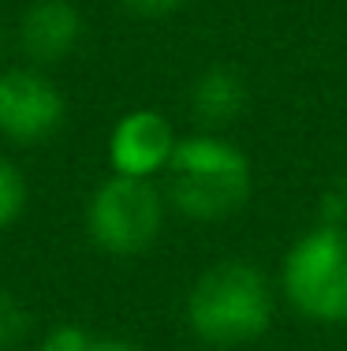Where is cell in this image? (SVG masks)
Masks as SVG:
<instances>
[{"instance_id": "11", "label": "cell", "mask_w": 347, "mask_h": 351, "mask_svg": "<svg viewBox=\"0 0 347 351\" xmlns=\"http://www.w3.org/2000/svg\"><path fill=\"white\" fill-rule=\"evenodd\" d=\"M30 332V314L8 288H0V351H15Z\"/></svg>"}, {"instance_id": "3", "label": "cell", "mask_w": 347, "mask_h": 351, "mask_svg": "<svg viewBox=\"0 0 347 351\" xmlns=\"http://www.w3.org/2000/svg\"><path fill=\"white\" fill-rule=\"evenodd\" d=\"M284 299L318 325L347 322V228L325 224L303 232L280 265Z\"/></svg>"}, {"instance_id": "14", "label": "cell", "mask_w": 347, "mask_h": 351, "mask_svg": "<svg viewBox=\"0 0 347 351\" xmlns=\"http://www.w3.org/2000/svg\"><path fill=\"white\" fill-rule=\"evenodd\" d=\"M0 45H4V30H0Z\"/></svg>"}, {"instance_id": "12", "label": "cell", "mask_w": 347, "mask_h": 351, "mask_svg": "<svg viewBox=\"0 0 347 351\" xmlns=\"http://www.w3.org/2000/svg\"><path fill=\"white\" fill-rule=\"evenodd\" d=\"M321 221L347 228V172L336 176V183L325 191V202H321Z\"/></svg>"}, {"instance_id": "6", "label": "cell", "mask_w": 347, "mask_h": 351, "mask_svg": "<svg viewBox=\"0 0 347 351\" xmlns=\"http://www.w3.org/2000/svg\"><path fill=\"white\" fill-rule=\"evenodd\" d=\"M176 146L179 138L168 116L157 112V108H131L109 131V169L116 176L153 180V176L168 172Z\"/></svg>"}, {"instance_id": "8", "label": "cell", "mask_w": 347, "mask_h": 351, "mask_svg": "<svg viewBox=\"0 0 347 351\" xmlns=\"http://www.w3.org/2000/svg\"><path fill=\"white\" fill-rule=\"evenodd\" d=\"M250 90L235 68H209L191 82V112L205 131H220L243 116Z\"/></svg>"}, {"instance_id": "15", "label": "cell", "mask_w": 347, "mask_h": 351, "mask_svg": "<svg viewBox=\"0 0 347 351\" xmlns=\"http://www.w3.org/2000/svg\"><path fill=\"white\" fill-rule=\"evenodd\" d=\"M209 351H217V348H209Z\"/></svg>"}, {"instance_id": "13", "label": "cell", "mask_w": 347, "mask_h": 351, "mask_svg": "<svg viewBox=\"0 0 347 351\" xmlns=\"http://www.w3.org/2000/svg\"><path fill=\"white\" fill-rule=\"evenodd\" d=\"M127 12L142 15V19H164V15L179 12V8L187 4V0H120Z\"/></svg>"}, {"instance_id": "4", "label": "cell", "mask_w": 347, "mask_h": 351, "mask_svg": "<svg viewBox=\"0 0 347 351\" xmlns=\"http://www.w3.org/2000/svg\"><path fill=\"white\" fill-rule=\"evenodd\" d=\"M164 202L153 180L135 176H109L94 187L86 202L90 243L112 258H135L157 243L164 228Z\"/></svg>"}, {"instance_id": "5", "label": "cell", "mask_w": 347, "mask_h": 351, "mask_svg": "<svg viewBox=\"0 0 347 351\" xmlns=\"http://www.w3.org/2000/svg\"><path fill=\"white\" fill-rule=\"evenodd\" d=\"M68 101L45 68L19 64L0 71V135L19 146H34L60 131Z\"/></svg>"}, {"instance_id": "7", "label": "cell", "mask_w": 347, "mask_h": 351, "mask_svg": "<svg viewBox=\"0 0 347 351\" xmlns=\"http://www.w3.org/2000/svg\"><path fill=\"white\" fill-rule=\"evenodd\" d=\"M82 27V12L71 0H34L19 15V49L34 68H53L79 49Z\"/></svg>"}, {"instance_id": "10", "label": "cell", "mask_w": 347, "mask_h": 351, "mask_svg": "<svg viewBox=\"0 0 347 351\" xmlns=\"http://www.w3.org/2000/svg\"><path fill=\"white\" fill-rule=\"evenodd\" d=\"M27 198H30L27 176H23V169L12 161V157L0 154V232H8L23 217Z\"/></svg>"}, {"instance_id": "2", "label": "cell", "mask_w": 347, "mask_h": 351, "mask_svg": "<svg viewBox=\"0 0 347 351\" xmlns=\"http://www.w3.org/2000/svg\"><path fill=\"white\" fill-rule=\"evenodd\" d=\"M168 202L191 221H224L239 213L254 191L246 154L217 131L179 138L168 161Z\"/></svg>"}, {"instance_id": "9", "label": "cell", "mask_w": 347, "mask_h": 351, "mask_svg": "<svg viewBox=\"0 0 347 351\" xmlns=\"http://www.w3.org/2000/svg\"><path fill=\"white\" fill-rule=\"evenodd\" d=\"M38 351H142V348L123 337H94L82 325H56V329L45 332Z\"/></svg>"}, {"instance_id": "1", "label": "cell", "mask_w": 347, "mask_h": 351, "mask_svg": "<svg viewBox=\"0 0 347 351\" xmlns=\"http://www.w3.org/2000/svg\"><path fill=\"white\" fill-rule=\"evenodd\" d=\"M272 311L277 303L266 273L239 258L209 265L187 295V325L205 348L217 351L243 348L266 337Z\"/></svg>"}]
</instances>
